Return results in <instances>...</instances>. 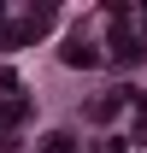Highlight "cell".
Returning <instances> with one entry per match:
<instances>
[{"label":"cell","instance_id":"277c9868","mask_svg":"<svg viewBox=\"0 0 147 153\" xmlns=\"http://www.w3.org/2000/svg\"><path fill=\"white\" fill-rule=\"evenodd\" d=\"M118 106H124V94H100V100L88 106V118H94V124H106V118L118 112Z\"/></svg>","mask_w":147,"mask_h":153},{"label":"cell","instance_id":"3957f363","mask_svg":"<svg viewBox=\"0 0 147 153\" xmlns=\"http://www.w3.org/2000/svg\"><path fill=\"white\" fill-rule=\"evenodd\" d=\"M94 59L100 53H94L88 41H65V65H94Z\"/></svg>","mask_w":147,"mask_h":153},{"label":"cell","instance_id":"6da1fadb","mask_svg":"<svg viewBox=\"0 0 147 153\" xmlns=\"http://www.w3.org/2000/svg\"><path fill=\"white\" fill-rule=\"evenodd\" d=\"M41 153H76V135L71 130H47L41 135Z\"/></svg>","mask_w":147,"mask_h":153},{"label":"cell","instance_id":"7a4b0ae2","mask_svg":"<svg viewBox=\"0 0 147 153\" xmlns=\"http://www.w3.org/2000/svg\"><path fill=\"white\" fill-rule=\"evenodd\" d=\"M24 112H30V100H12V94H6V100H0V130H12Z\"/></svg>","mask_w":147,"mask_h":153}]
</instances>
